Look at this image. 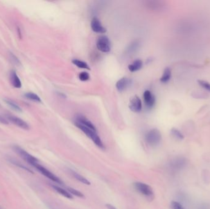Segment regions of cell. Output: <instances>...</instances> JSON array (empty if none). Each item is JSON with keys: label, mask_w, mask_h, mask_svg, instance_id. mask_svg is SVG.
<instances>
[{"label": "cell", "mask_w": 210, "mask_h": 209, "mask_svg": "<svg viewBox=\"0 0 210 209\" xmlns=\"http://www.w3.org/2000/svg\"><path fill=\"white\" fill-rule=\"evenodd\" d=\"M75 125L79 129H81L89 138L92 140L94 142V143L100 149H105V146L103 145V143L101 141L100 138L98 136L97 131H95L77 122H75Z\"/></svg>", "instance_id": "6da1fadb"}, {"label": "cell", "mask_w": 210, "mask_h": 209, "mask_svg": "<svg viewBox=\"0 0 210 209\" xmlns=\"http://www.w3.org/2000/svg\"><path fill=\"white\" fill-rule=\"evenodd\" d=\"M134 187L138 193L146 197L149 201L154 199L155 196L153 188L148 184L142 182H136L134 183Z\"/></svg>", "instance_id": "7a4b0ae2"}, {"label": "cell", "mask_w": 210, "mask_h": 209, "mask_svg": "<svg viewBox=\"0 0 210 209\" xmlns=\"http://www.w3.org/2000/svg\"><path fill=\"white\" fill-rule=\"evenodd\" d=\"M146 142L151 146L155 147L158 145L162 140V135L157 129H152L149 131L145 136Z\"/></svg>", "instance_id": "3957f363"}, {"label": "cell", "mask_w": 210, "mask_h": 209, "mask_svg": "<svg viewBox=\"0 0 210 209\" xmlns=\"http://www.w3.org/2000/svg\"><path fill=\"white\" fill-rule=\"evenodd\" d=\"M13 150L14 152L20 157H21L23 159L27 161L30 165L34 166L35 165L38 163L39 161L37 158H36L35 157L30 154L27 151H25L24 149H22L21 147L17 145H15L13 147Z\"/></svg>", "instance_id": "277c9868"}, {"label": "cell", "mask_w": 210, "mask_h": 209, "mask_svg": "<svg viewBox=\"0 0 210 209\" xmlns=\"http://www.w3.org/2000/svg\"><path fill=\"white\" fill-rule=\"evenodd\" d=\"M97 47L102 52L107 53L111 50V42L106 36H100L97 41Z\"/></svg>", "instance_id": "5b68a950"}, {"label": "cell", "mask_w": 210, "mask_h": 209, "mask_svg": "<svg viewBox=\"0 0 210 209\" xmlns=\"http://www.w3.org/2000/svg\"><path fill=\"white\" fill-rule=\"evenodd\" d=\"M33 167L37 169V170L38 171H40L43 175H44L45 177H46L49 179L51 180L52 181H54V182L59 183V184L62 183V181L58 177H57L56 175H54L52 172L49 171L46 168H45V167L42 166L41 165H40L39 163H37V164L35 165Z\"/></svg>", "instance_id": "8992f818"}, {"label": "cell", "mask_w": 210, "mask_h": 209, "mask_svg": "<svg viewBox=\"0 0 210 209\" xmlns=\"http://www.w3.org/2000/svg\"><path fill=\"white\" fill-rule=\"evenodd\" d=\"M5 116L8 121L9 120L10 122L15 125L25 130H28L30 129V126L28 123L21 118L11 114H6Z\"/></svg>", "instance_id": "52a82bcc"}, {"label": "cell", "mask_w": 210, "mask_h": 209, "mask_svg": "<svg viewBox=\"0 0 210 209\" xmlns=\"http://www.w3.org/2000/svg\"><path fill=\"white\" fill-rule=\"evenodd\" d=\"M130 109L133 112L138 113L142 109V102L138 96H134L130 99L129 104Z\"/></svg>", "instance_id": "ba28073f"}, {"label": "cell", "mask_w": 210, "mask_h": 209, "mask_svg": "<svg viewBox=\"0 0 210 209\" xmlns=\"http://www.w3.org/2000/svg\"><path fill=\"white\" fill-rule=\"evenodd\" d=\"M143 98L145 105L148 108L151 109L154 107L155 102V98L154 95L149 90H146L144 91Z\"/></svg>", "instance_id": "9c48e42d"}, {"label": "cell", "mask_w": 210, "mask_h": 209, "mask_svg": "<svg viewBox=\"0 0 210 209\" xmlns=\"http://www.w3.org/2000/svg\"><path fill=\"white\" fill-rule=\"evenodd\" d=\"M91 28L92 29L97 33L103 34L105 33L106 31V28H105L102 25L101 22L97 17H94L91 22Z\"/></svg>", "instance_id": "30bf717a"}, {"label": "cell", "mask_w": 210, "mask_h": 209, "mask_svg": "<svg viewBox=\"0 0 210 209\" xmlns=\"http://www.w3.org/2000/svg\"><path fill=\"white\" fill-rule=\"evenodd\" d=\"M131 84V81L126 77L119 79L116 83V88L119 91H123Z\"/></svg>", "instance_id": "8fae6325"}, {"label": "cell", "mask_w": 210, "mask_h": 209, "mask_svg": "<svg viewBox=\"0 0 210 209\" xmlns=\"http://www.w3.org/2000/svg\"><path fill=\"white\" fill-rule=\"evenodd\" d=\"M76 122H79V123L85 126L86 127H87V128H90V129H92L95 131H97L96 128H95V126L94 125V124L89 120H88L86 117H85L83 115H78L76 117Z\"/></svg>", "instance_id": "7c38bea8"}, {"label": "cell", "mask_w": 210, "mask_h": 209, "mask_svg": "<svg viewBox=\"0 0 210 209\" xmlns=\"http://www.w3.org/2000/svg\"><path fill=\"white\" fill-rule=\"evenodd\" d=\"M10 80L13 86L16 88H20L22 87V82L17 75L15 71H11L10 72Z\"/></svg>", "instance_id": "4fadbf2b"}, {"label": "cell", "mask_w": 210, "mask_h": 209, "mask_svg": "<svg viewBox=\"0 0 210 209\" xmlns=\"http://www.w3.org/2000/svg\"><path fill=\"white\" fill-rule=\"evenodd\" d=\"M143 65V63L141 60H137L128 66V70L132 72L138 71L141 69Z\"/></svg>", "instance_id": "5bb4252c"}, {"label": "cell", "mask_w": 210, "mask_h": 209, "mask_svg": "<svg viewBox=\"0 0 210 209\" xmlns=\"http://www.w3.org/2000/svg\"><path fill=\"white\" fill-rule=\"evenodd\" d=\"M171 77V71L170 68H166L163 73L162 76L160 78V81L162 83H167L168 81L170 80Z\"/></svg>", "instance_id": "9a60e30c"}, {"label": "cell", "mask_w": 210, "mask_h": 209, "mask_svg": "<svg viewBox=\"0 0 210 209\" xmlns=\"http://www.w3.org/2000/svg\"><path fill=\"white\" fill-rule=\"evenodd\" d=\"M71 175L76 179L78 180V181L84 183L85 185H90V181H89L87 179H86L85 177H84L83 175H80L79 174L77 173L75 171H73V170H71Z\"/></svg>", "instance_id": "2e32d148"}, {"label": "cell", "mask_w": 210, "mask_h": 209, "mask_svg": "<svg viewBox=\"0 0 210 209\" xmlns=\"http://www.w3.org/2000/svg\"><path fill=\"white\" fill-rule=\"evenodd\" d=\"M52 187L54 188V189L58 193H59L60 195H61L67 198H68V199H73V196L72 195L70 194V193L68 191H66L65 190L58 186H56V185H54L52 186Z\"/></svg>", "instance_id": "e0dca14e"}, {"label": "cell", "mask_w": 210, "mask_h": 209, "mask_svg": "<svg viewBox=\"0 0 210 209\" xmlns=\"http://www.w3.org/2000/svg\"><path fill=\"white\" fill-rule=\"evenodd\" d=\"M73 63L77 66L78 68H83V69H86V70H90V68L89 66V65L84 61H81V60H76V59H74L72 61Z\"/></svg>", "instance_id": "ac0fdd59"}, {"label": "cell", "mask_w": 210, "mask_h": 209, "mask_svg": "<svg viewBox=\"0 0 210 209\" xmlns=\"http://www.w3.org/2000/svg\"><path fill=\"white\" fill-rule=\"evenodd\" d=\"M25 97L27 98L28 99L36 102H41V98H40L37 95H36L34 93H31V92H29V93H27L25 94Z\"/></svg>", "instance_id": "d6986e66"}, {"label": "cell", "mask_w": 210, "mask_h": 209, "mask_svg": "<svg viewBox=\"0 0 210 209\" xmlns=\"http://www.w3.org/2000/svg\"><path fill=\"white\" fill-rule=\"evenodd\" d=\"M5 101H6V104L8 105H9L15 111L19 112H22V109L13 101L9 99H5Z\"/></svg>", "instance_id": "ffe728a7"}, {"label": "cell", "mask_w": 210, "mask_h": 209, "mask_svg": "<svg viewBox=\"0 0 210 209\" xmlns=\"http://www.w3.org/2000/svg\"><path fill=\"white\" fill-rule=\"evenodd\" d=\"M191 96L195 99H207L209 97V95L202 91H195L192 93Z\"/></svg>", "instance_id": "44dd1931"}, {"label": "cell", "mask_w": 210, "mask_h": 209, "mask_svg": "<svg viewBox=\"0 0 210 209\" xmlns=\"http://www.w3.org/2000/svg\"><path fill=\"white\" fill-rule=\"evenodd\" d=\"M171 134L174 138H175L177 139L182 140L184 139V138L182 133L178 129H177L176 128L171 129Z\"/></svg>", "instance_id": "7402d4cb"}, {"label": "cell", "mask_w": 210, "mask_h": 209, "mask_svg": "<svg viewBox=\"0 0 210 209\" xmlns=\"http://www.w3.org/2000/svg\"><path fill=\"white\" fill-rule=\"evenodd\" d=\"M67 190L71 195H73L76 196L81 197V198L84 197V195L81 192H80L78 190H77L76 189H74L73 188L68 187V188H67Z\"/></svg>", "instance_id": "603a6c76"}, {"label": "cell", "mask_w": 210, "mask_h": 209, "mask_svg": "<svg viewBox=\"0 0 210 209\" xmlns=\"http://www.w3.org/2000/svg\"><path fill=\"white\" fill-rule=\"evenodd\" d=\"M149 4L153 9H161L164 6L161 1H151L149 3Z\"/></svg>", "instance_id": "cb8c5ba5"}, {"label": "cell", "mask_w": 210, "mask_h": 209, "mask_svg": "<svg viewBox=\"0 0 210 209\" xmlns=\"http://www.w3.org/2000/svg\"><path fill=\"white\" fill-rule=\"evenodd\" d=\"M138 47H139V42L137 41H134L129 45V47L128 49V53H133L135 52L138 48Z\"/></svg>", "instance_id": "d4e9b609"}, {"label": "cell", "mask_w": 210, "mask_h": 209, "mask_svg": "<svg viewBox=\"0 0 210 209\" xmlns=\"http://www.w3.org/2000/svg\"><path fill=\"white\" fill-rule=\"evenodd\" d=\"M79 78L81 81H87L89 80L90 76L87 72H82L79 75Z\"/></svg>", "instance_id": "484cf974"}, {"label": "cell", "mask_w": 210, "mask_h": 209, "mask_svg": "<svg viewBox=\"0 0 210 209\" xmlns=\"http://www.w3.org/2000/svg\"><path fill=\"white\" fill-rule=\"evenodd\" d=\"M198 83L202 87L210 91V84L209 82L203 80H199L198 81Z\"/></svg>", "instance_id": "4316f807"}, {"label": "cell", "mask_w": 210, "mask_h": 209, "mask_svg": "<svg viewBox=\"0 0 210 209\" xmlns=\"http://www.w3.org/2000/svg\"><path fill=\"white\" fill-rule=\"evenodd\" d=\"M171 209H184V208L182 207V205L176 201L171 202Z\"/></svg>", "instance_id": "83f0119b"}, {"label": "cell", "mask_w": 210, "mask_h": 209, "mask_svg": "<svg viewBox=\"0 0 210 209\" xmlns=\"http://www.w3.org/2000/svg\"><path fill=\"white\" fill-rule=\"evenodd\" d=\"M12 163H13L14 165H15L17 166L18 167H20V168H22V169H25V170H27L28 171V172H31V173H33V172H32L31 170H29L27 167H25V166H23V165H22L21 163H19L18 162L14 161H12Z\"/></svg>", "instance_id": "f1b7e54d"}, {"label": "cell", "mask_w": 210, "mask_h": 209, "mask_svg": "<svg viewBox=\"0 0 210 209\" xmlns=\"http://www.w3.org/2000/svg\"><path fill=\"white\" fill-rule=\"evenodd\" d=\"M0 123L4 124V125H8L9 122H8V120L6 118H4L3 116L0 115Z\"/></svg>", "instance_id": "f546056e"}, {"label": "cell", "mask_w": 210, "mask_h": 209, "mask_svg": "<svg viewBox=\"0 0 210 209\" xmlns=\"http://www.w3.org/2000/svg\"><path fill=\"white\" fill-rule=\"evenodd\" d=\"M11 58H12V60H13L14 63H15L16 65H19L20 64L19 60H18V58H17L13 54H11Z\"/></svg>", "instance_id": "4dcf8cb0"}, {"label": "cell", "mask_w": 210, "mask_h": 209, "mask_svg": "<svg viewBox=\"0 0 210 209\" xmlns=\"http://www.w3.org/2000/svg\"><path fill=\"white\" fill-rule=\"evenodd\" d=\"M106 207L108 208V209H117L115 207H114L113 206L110 204H106Z\"/></svg>", "instance_id": "1f68e13d"}, {"label": "cell", "mask_w": 210, "mask_h": 209, "mask_svg": "<svg viewBox=\"0 0 210 209\" xmlns=\"http://www.w3.org/2000/svg\"><path fill=\"white\" fill-rule=\"evenodd\" d=\"M17 31H18V34H19V38L21 39L22 37H21V32H20V29L19 27H17Z\"/></svg>", "instance_id": "d6a6232c"}]
</instances>
